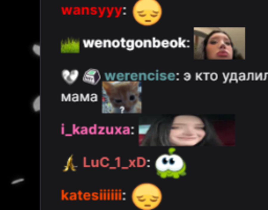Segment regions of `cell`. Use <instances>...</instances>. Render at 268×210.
I'll use <instances>...</instances> for the list:
<instances>
[{"instance_id": "obj_3", "label": "cell", "mask_w": 268, "mask_h": 210, "mask_svg": "<svg viewBox=\"0 0 268 210\" xmlns=\"http://www.w3.org/2000/svg\"><path fill=\"white\" fill-rule=\"evenodd\" d=\"M206 56L210 60H230L234 56V48L230 37L224 32H214L206 43Z\"/></svg>"}, {"instance_id": "obj_5", "label": "cell", "mask_w": 268, "mask_h": 210, "mask_svg": "<svg viewBox=\"0 0 268 210\" xmlns=\"http://www.w3.org/2000/svg\"><path fill=\"white\" fill-rule=\"evenodd\" d=\"M161 15L162 9L156 0H138L133 7V17L142 25H153L159 21Z\"/></svg>"}, {"instance_id": "obj_9", "label": "cell", "mask_w": 268, "mask_h": 210, "mask_svg": "<svg viewBox=\"0 0 268 210\" xmlns=\"http://www.w3.org/2000/svg\"><path fill=\"white\" fill-rule=\"evenodd\" d=\"M32 50H34V52L37 54V56H40V46H39L38 44H35V45L32 46Z\"/></svg>"}, {"instance_id": "obj_8", "label": "cell", "mask_w": 268, "mask_h": 210, "mask_svg": "<svg viewBox=\"0 0 268 210\" xmlns=\"http://www.w3.org/2000/svg\"><path fill=\"white\" fill-rule=\"evenodd\" d=\"M32 108H34L35 111H39L40 110V97H37L36 99L34 101V103H32Z\"/></svg>"}, {"instance_id": "obj_1", "label": "cell", "mask_w": 268, "mask_h": 210, "mask_svg": "<svg viewBox=\"0 0 268 210\" xmlns=\"http://www.w3.org/2000/svg\"><path fill=\"white\" fill-rule=\"evenodd\" d=\"M104 112L138 113L142 109L137 82H105L103 84Z\"/></svg>"}, {"instance_id": "obj_2", "label": "cell", "mask_w": 268, "mask_h": 210, "mask_svg": "<svg viewBox=\"0 0 268 210\" xmlns=\"http://www.w3.org/2000/svg\"><path fill=\"white\" fill-rule=\"evenodd\" d=\"M204 123L199 117L180 115L174 118L169 131V142L172 145L192 146L205 137Z\"/></svg>"}, {"instance_id": "obj_10", "label": "cell", "mask_w": 268, "mask_h": 210, "mask_svg": "<svg viewBox=\"0 0 268 210\" xmlns=\"http://www.w3.org/2000/svg\"><path fill=\"white\" fill-rule=\"evenodd\" d=\"M24 181V179L19 178V179H16V180L12 181V185H16V184H19V183H22Z\"/></svg>"}, {"instance_id": "obj_7", "label": "cell", "mask_w": 268, "mask_h": 210, "mask_svg": "<svg viewBox=\"0 0 268 210\" xmlns=\"http://www.w3.org/2000/svg\"><path fill=\"white\" fill-rule=\"evenodd\" d=\"M78 70H72V71H68V70H63L62 75L63 79L67 82V84H72L75 79H78Z\"/></svg>"}, {"instance_id": "obj_6", "label": "cell", "mask_w": 268, "mask_h": 210, "mask_svg": "<svg viewBox=\"0 0 268 210\" xmlns=\"http://www.w3.org/2000/svg\"><path fill=\"white\" fill-rule=\"evenodd\" d=\"M157 174L161 178H179L185 174V163L176 154L161 155L155 162Z\"/></svg>"}, {"instance_id": "obj_4", "label": "cell", "mask_w": 268, "mask_h": 210, "mask_svg": "<svg viewBox=\"0 0 268 210\" xmlns=\"http://www.w3.org/2000/svg\"><path fill=\"white\" fill-rule=\"evenodd\" d=\"M162 195L160 189L151 183H142L134 188L132 192V201L140 209L151 210L160 204Z\"/></svg>"}]
</instances>
